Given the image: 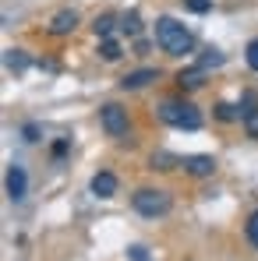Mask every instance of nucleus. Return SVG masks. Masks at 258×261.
<instances>
[{
  "label": "nucleus",
  "instance_id": "15",
  "mask_svg": "<svg viewBox=\"0 0 258 261\" xmlns=\"http://www.w3.org/2000/svg\"><path fill=\"white\" fill-rule=\"evenodd\" d=\"M244 60H248V67H251V71H258V39H251V43H248Z\"/></svg>",
  "mask_w": 258,
  "mask_h": 261
},
{
  "label": "nucleus",
  "instance_id": "12",
  "mask_svg": "<svg viewBox=\"0 0 258 261\" xmlns=\"http://www.w3.org/2000/svg\"><path fill=\"white\" fill-rule=\"evenodd\" d=\"M4 60H7V67H11V71H25V67H29V57H25L21 49H7V57H4Z\"/></svg>",
  "mask_w": 258,
  "mask_h": 261
},
{
  "label": "nucleus",
  "instance_id": "5",
  "mask_svg": "<svg viewBox=\"0 0 258 261\" xmlns=\"http://www.w3.org/2000/svg\"><path fill=\"white\" fill-rule=\"evenodd\" d=\"M180 166L191 176H213L216 173V163L209 155H187V159H180Z\"/></svg>",
  "mask_w": 258,
  "mask_h": 261
},
{
  "label": "nucleus",
  "instance_id": "18",
  "mask_svg": "<svg viewBox=\"0 0 258 261\" xmlns=\"http://www.w3.org/2000/svg\"><path fill=\"white\" fill-rule=\"evenodd\" d=\"M170 163H173V159L167 155V152H159V155H152V170H173Z\"/></svg>",
  "mask_w": 258,
  "mask_h": 261
},
{
  "label": "nucleus",
  "instance_id": "2",
  "mask_svg": "<svg viewBox=\"0 0 258 261\" xmlns=\"http://www.w3.org/2000/svg\"><path fill=\"white\" fill-rule=\"evenodd\" d=\"M159 117L177 130H198L202 127V113L191 102H184V99H167L163 110H159Z\"/></svg>",
  "mask_w": 258,
  "mask_h": 261
},
{
  "label": "nucleus",
  "instance_id": "16",
  "mask_svg": "<svg viewBox=\"0 0 258 261\" xmlns=\"http://www.w3.org/2000/svg\"><path fill=\"white\" fill-rule=\"evenodd\" d=\"M248 240H251V247L258 251V212H251V219H248Z\"/></svg>",
  "mask_w": 258,
  "mask_h": 261
},
{
  "label": "nucleus",
  "instance_id": "11",
  "mask_svg": "<svg viewBox=\"0 0 258 261\" xmlns=\"http://www.w3.org/2000/svg\"><path fill=\"white\" fill-rule=\"evenodd\" d=\"M99 57L110 60V64L121 60V43H117V39H103V43H99Z\"/></svg>",
  "mask_w": 258,
  "mask_h": 261
},
{
  "label": "nucleus",
  "instance_id": "14",
  "mask_svg": "<svg viewBox=\"0 0 258 261\" xmlns=\"http://www.w3.org/2000/svg\"><path fill=\"white\" fill-rule=\"evenodd\" d=\"M92 29H96V36H99V39H110V32H113V18H110V14H103V18H96V21H92Z\"/></svg>",
  "mask_w": 258,
  "mask_h": 261
},
{
  "label": "nucleus",
  "instance_id": "1",
  "mask_svg": "<svg viewBox=\"0 0 258 261\" xmlns=\"http://www.w3.org/2000/svg\"><path fill=\"white\" fill-rule=\"evenodd\" d=\"M156 43H159L163 53H170V57H184V53H191L195 36H191L177 18H159V21H156Z\"/></svg>",
  "mask_w": 258,
  "mask_h": 261
},
{
  "label": "nucleus",
  "instance_id": "10",
  "mask_svg": "<svg viewBox=\"0 0 258 261\" xmlns=\"http://www.w3.org/2000/svg\"><path fill=\"white\" fill-rule=\"evenodd\" d=\"M241 124L248 130V138H258V106L251 95H244V110H241Z\"/></svg>",
  "mask_w": 258,
  "mask_h": 261
},
{
  "label": "nucleus",
  "instance_id": "19",
  "mask_svg": "<svg viewBox=\"0 0 258 261\" xmlns=\"http://www.w3.org/2000/svg\"><path fill=\"white\" fill-rule=\"evenodd\" d=\"M184 4H187V7H191L195 14H205V11L213 7V0H184Z\"/></svg>",
  "mask_w": 258,
  "mask_h": 261
},
{
  "label": "nucleus",
  "instance_id": "17",
  "mask_svg": "<svg viewBox=\"0 0 258 261\" xmlns=\"http://www.w3.org/2000/svg\"><path fill=\"white\" fill-rule=\"evenodd\" d=\"M124 32H128V36H138V32H142V25H138V14H134V11L124 18Z\"/></svg>",
  "mask_w": 258,
  "mask_h": 261
},
{
  "label": "nucleus",
  "instance_id": "13",
  "mask_svg": "<svg viewBox=\"0 0 258 261\" xmlns=\"http://www.w3.org/2000/svg\"><path fill=\"white\" fill-rule=\"evenodd\" d=\"M177 85H180V88H198V85H202V67H195V71H184V74L177 78Z\"/></svg>",
  "mask_w": 258,
  "mask_h": 261
},
{
  "label": "nucleus",
  "instance_id": "8",
  "mask_svg": "<svg viewBox=\"0 0 258 261\" xmlns=\"http://www.w3.org/2000/svg\"><path fill=\"white\" fill-rule=\"evenodd\" d=\"M75 25H78V14L75 11H57L53 21H50V32L53 36H67V32H75Z\"/></svg>",
  "mask_w": 258,
  "mask_h": 261
},
{
  "label": "nucleus",
  "instance_id": "7",
  "mask_svg": "<svg viewBox=\"0 0 258 261\" xmlns=\"http://www.w3.org/2000/svg\"><path fill=\"white\" fill-rule=\"evenodd\" d=\"M7 198L11 201H21L25 198V170L21 166H11L7 170Z\"/></svg>",
  "mask_w": 258,
  "mask_h": 261
},
{
  "label": "nucleus",
  "instance_id": "9",
  "mask_svg": "<svg viewBox=\"0 0 258 261\" xmlns=\"http://www.w3.org/2000/svg\"><path fill=\"white\" fill-rule=\"evenodd\" d=\"M149 82H156V67H142V71H131V74H124L121 78V88H145Z\"/></svg>",
  "mask_w": 258,
  "mask_h": 261
},
{
  "label": "nucleus",
  "instance_id": "21",
  "mask_svg": "<svg viewBox=\"0 0 258 261\" xmlns=\"http://www.w3.org/2000/svg\"><path fill=\"white\" fill-rule=\"evenodd\" d=\"M131 258H134V261H145V247H131Z\"/></svg>",
  "mask_w": 258,
  "mask_h": 261
},
{
  "label": "nucleus",
  "instance_id": "4",
  "mask_svg": "<svg viewBox=\"0 0 258 261\" xmlns=\"http://www.w3.org/2000/svg\"><path fill=\"white\" fill-rule=\"evenodd\" d=\"M99 124H103V130H106L110 138H124V134H128V110L117 106V102H106V106L99 110Z\"/></svg>",
  "mask_w": 258,
  "mask_h": 261
},
{
  "label": "nucleus",
  "instance_id": "6",
  "mask_svg": "<svg viewBox=\"0 0 258 261\" xmlns=\"http://www.w3.org/2000/svg\"><path fill=\"white\" fill-rule=\"evenodd\" d=\"M92 194H96V198H113V194H117V176L99 170V173L92 176Z\"/></svg>",
  "mask_w": 258,
  "mask_h": 261
},
{
  "label": "nucleus",
  "instance_id": "3",
  "mask_svg": "<svg viewBox=\"0 0 258 261\" xmlns=\"http://www.w3.org/2000/svg\"><path fill=\"white\" fill-rule=\"evenodd\" d=\"M134 212L145 219H159L170 212V194L167 191H159V187H142V191H134Z\"/></svg>",
  "mask_w": 258,
  "mask_h": 261
},
{
  "label": "nucleus",
  "instance_id": "20",
  "mask_svg": "<svg viewBox=\"0 0 258 261\" xmlns=\"http://www.w3.org/2000/svg\"><path fill=\"white\" fill-rule=\"evenodd\" d=\"M216 110H219V120H233V117H237V113H233V106H226V102H219Z\"/></svg>",
  "mask_w": 258,
  "mask_h": 261
}]
</instances>
